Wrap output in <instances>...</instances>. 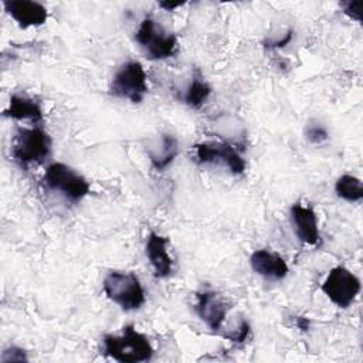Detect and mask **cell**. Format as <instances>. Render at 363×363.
I'll use <instances>...</instances> for the list:
<instances>
[{
    "mask_svg": "<svg viewBox=\"0 0 363 363\" xmlns=\"http://www.w3.org/2000/svg\"><path fill=\"white\" fill-rule=\"evenodd\" d=\"M147 75L139 61H126L113 74L109 84V94L139 104L147 94Z\"/></svg>",
    "mask_w": 363,
    "mask_h": 363,
    "instance_id": "8992f818",
    "label": "cell"
},
{
    "mask_svg": "<svg viewBox=\"0 0 363 363\" xmlns=\"http://www.w3.org/2000/svg\"><path fill=\"white\" fill-rule=\"evenodd\" d=\"M342 11L352 20L354 21H360V3L357 1H346V3H340Z\"/></svg>",
    "mask_w": 363,
    "mask_h": 363,
    "instance_id": "44dd1931",
    "label": "cell"
},
{
    "mask_svg": "<svg viewBox=\"0 0 363 363\" xmlns=\"http://www.w3.org/2000/svg\"><path fill=\"white\" fill-rule=\"evenodd\" d=\"M102 288L106 298L123 311H136L146 301L145 289L133 272L111 271L105 277Z\"/></svg>",
    "mask_w": 363,
    "mask_h": 363,
    "instance_id": "7a4b0ae2",
    "label": "cell"
},
{
    "mask_svg": "<svg viewBox=\"0 0 363 363\" xmlns=\"http://www.w3.org/2000/svg\"><path fill=\"white\" fill-rule=\"evenodd\" d=\"M183 4H184V3H182V1H179V3H164V1H163V3H160L159 6L163 7V9H166V10L169 11V10L177 9V7H180V6H183Z\"/></svg>",
    "mask_w": 363,
    "mask_h": 363,
    "instance_id": "cb8c5ba5",
    "label": "cell"
},
{
    "mask_svg": "<svg viewBox=\"0 0 363 363\" xmlns=\"http://www.w3.org/2000/svg\"><path fill=\"white\" fill-rule=\"evenodd\" d=\"M27 360V354L23 349L11 346L1 353V362H23Z\"/></svg>",
    "mask_w": 363,
    "mask_h": 363,
    "instance_id": "ffe728a7",
    "label": "cell"
},
{
    "mask_svg": "<svg viewBox=\"0 0 363 363\" xmlns=\"http://www.w3.org/2000/svg\"><path fill=\"white\" fill-rule=\"evenodd\" d=\"M335 193L349 203H357L363 199L362 180L353 174H343L335 183Z\"/></svg>",
    "mask_w": 363,
    "mask_h": 363,
    "instance_id": "e0dca14e",
    "label": "cell"
},
{
    "mask_svg": "<svg viewBox=\"0 0 363 363\" xmlns=\"http://www.w3.org/2000/svg\"><path fill=\"white\" fill-rule=\"evenodd\" d=\"M291 223L298 240L311 247H320L322 238L318 227V216L311 206L294 203L289 208Z\"/></svg>",
    "mask_w": 363,
    "mask_h": 363,
    "instance_id": "30bf717a",
    "label": "cell"
},
{
    "mask_svg": "<svg viewBox=\"0 0 363 363\" xmlns=\"http://www.w3.org/2000/svg\"><path fill=\"white\" fill-rule=\"evenodd\" d=\"M135 40L149 60H166L173 57L177 51L176 35L166 31L152 17H146L140 21Z\"/></svg>",
    "mask_w": 363,
    "mask_h": 363,
    "instance_id": "277c9868",
    "label": "cell"
},
{
    "mask_svg": "<svg viewBox=\"0 0 363 363\" xmlns=\"http://www.w3.org/2000/svg\"><path fill=\"white\" fill-rule=\"evenodd\" d=\"M179 155L177 139L170 133H162L159 140L147 147V156L156 170H164Z\"/></svg>",
    "mask_w": 363,
    "mask_h": 363,
    "instance_id": "5bb4252c",
    "label": "cell"
},
{
    "mask_svg": "<svg viewBox=\"0 0 363 363\" xmlns=\"http://www.w3.org/2000/svg\"><path fill=\"white\" fill-rule=\"evenodd\" d=\"M295 323L301 330H308V328H309V319L305 316H296Z\"/></svg>",
    "mask_w": 363,
    "mask_h": 363,
    "instance_id": "603a6c76",
    "label": "cell"
},
{
    "mask_svg": "<svg viewBox=\"0 0 363 363\" xmlns=\"http://www.w3.org/2000/svg\"><path fill=\"white\" fill-rule=\"evenodd\" d=\"M360 279L347 268L339 265L329 271L322 282V292L337 308H349L360 294Z\"/></svg>",
    "mask_w": 363,
    "mask_h": 363,
    "instance_id": "52a82bcc",
    "label": "cell"
},
{
    "mask_svg": "<svg viewBox=\"0 0 363 363\" xmlns=\"http://www.w3.org/2000/svg\"><path fill=\"white\" fill-rule=\"evenodd\" d=\"M51 153V138L41 128H21L11 143L13 159L20 166L44 162Z\"/></svg>",
    "mask_w": 363,
    "mask_h": 363,
    "instance_id": "5b68a950",
    "label": "cell"
},
{
    "mask_svg": "<svg viewBox=\"0 0 363 363\" xmlns=\"http://www.w3.org/2000/svg\"><path fill=\"white\" fill-rule=\"evenodd\" d=\"M250 265L255 274L269 281H281L289 272L286 261L279 254L269 250L254 251L250 257Z\"/></svg>",
    "mask_w": 363,
    "mask_h": 363,
    "instance_id": "4fadbf2b",
    "label": "cell"
},
{
    "mask_svg": "<svg viewBox=\"0 0 363 363\" xmlns=\"http://www.w3.org/2000/svg\"><path fill=\"white\" fill-rule=\"evenodd\" d=\"M146 257L153 268L156 278H167L174 269V261L169 252V240L155 231L146 238Z\"/></svg>",
    "mask_w": 363,
    "mask_h": 363,
    "instance_id": "7c38bea8",
    "label": "cell"
},
{
    "mask_svg": "<svg viewBox=\"0 0 363 363\" xmlns=\"http://www.w3.org/2000/svg\"><path fill=\"white\" fill-rule=\"evenodd\" d=\"M210 94H211V86L201 77H194L183 91V95L180 99L187 106L199 109L207 102Z\"/></svg>",
    "mask_w": 363,
    "mask_h": 363,
    "instance_id": "2e32d148",
    "label": "cell"
},
{
    "mask_svg": "<svg viewBox=\"0 0 363 363\" xmlns=\"http://www.w3.org/2000/svg\"><path fill=\"white\" fill-rule=\"evenodd\" d=\"M3 7L6 13L21 28L43 26L48 18L45 6L33 0H4Z\"/></svg>",
    "mask_w": 363,
    "mask_h": 363,
    "instance_id": "8fae6325",
    "label": "cell"
},
{
    "mask_svg": "<svg viewBox=\"0 0 363 363\" xmlns=\"http://www.w3.org/2000/svg\"><path fill=\"white\" fill-rule=\"evenodd\" d=\"M194 159L200 164H221L233 174H242L247 166L235 146L225 142H201L194 145Z\"/></svg>",
    "mask_w": 363,
    "mask_h": 363,
    "instance_id": "ba28073f",
    "label": "cell"
},
{
    "mask_svg": "<svg viewBox=\"0 0 363 363\" xmlns=\"http://www.w3.org/2000/svg\"><path fill=\"white\" fill-rule=\"evenodd\" d=\"M196 313L214 332L223 328L228 312L225 298L216 291H201L196 294Z\"/></svg>",
    "mask_w": 363,
    "mask_h": 363,
    "instance_id": "9c48e42d",
    "label": "cell"
},
{
    "mask_svg": "<svg viewBox=\"0 0 363 363\" xmlns=\"http://www.w3.org/2000/svg\"><path fill=\"white\" fill-rule=\"evenodd\" d=\"M305 136L313 145H320L329 139V133H328L326 128L318 122H315V123L309 122L305 126Z\"/></svg>",
    "mask_w": 363,
    "mask_h": 363,
    "instance_id": "d6986e66",
    "label": "cell"
},
{
    "mask_svg": "<svg viewBox=\"0 0 363 363\" xmlns=\"http://www.w3.org/2000/svg\"><path fill=\"white\" fill-rule=\"evenodd\" d=\"M44 182L50 190L61 194L69 203H79L91 191L88 180L75 169L61 162L47 166Z\"/></svg>",
    "mask_w": 363,
    "mask_h": 363,
    "instance_id": "3957f363",
    "label": "cell"
},
{
    "mask_svg": "<svg viewBox=\"0 0 363 363\" xmlns=\"http://www.w3.org/2000/svg\"><path fill=\"white\" fill-rule=\"evenodd\" d=\"M250 333H251V325H250V322H248L245 318H242V316L235 318L234 320H231V322L227 325L225 330H224V336H225L230 342L237 343V345L244 343V342L248 339Z\"/></svg>",
    "mask_w": 363,
    "mask_h": 363,
    "instance_id": "ac0fdd59",
    "label": "cell"
},
{
    "mask_svg": "<svg viewBox=\"0 0 363 363\" xmlns=\"http://www.w3.org/2000/svg\"><path fill=\"white\" fill-rule=\"evenodd\" d=\"M291 40H292V31L289 30L286 34L281 35L278 40H267L264 45L267 48H281V47H285Z\"/></svg>",
    "mask_w": 363,
    "mask_h": 363,
    "instance_id": "7402d4cb",
    "label": "cell"
},
{
    "mask_svg": "<svg viewBox=\"0 0 363 363\" xmlns=\"http://www.w3.org/2000/svg\"><path fill=\"white\" fill-rule=\"evenodd\" d=\"M3 115L16 121H31L34 123L43 121L40 104L33 98L18 94L10 96L9 106L3 111Z\"/></svg>",
    "mask_w": 363,
    "mask_h": 363,
    "instance_id": "9a60e30c",
    "label": "cell"
},
{
    "mask_svg": "<svg viewBox=\"0 0 363 363\" xmlns=\"http://www.w3.org/2000/svg\"><path fill=\"white\" fill-rule=\"evenodd\" d=\"M102 352L121 363L149 362L155 353L147 336L136 330L133 325L125 326L121 335H105Z\"/></svg>",
    "mask_w": 363,
    "mask_h": 363,
    "instance_id": "6da1fadb",
    "label": "cell"
}]
</instances>
